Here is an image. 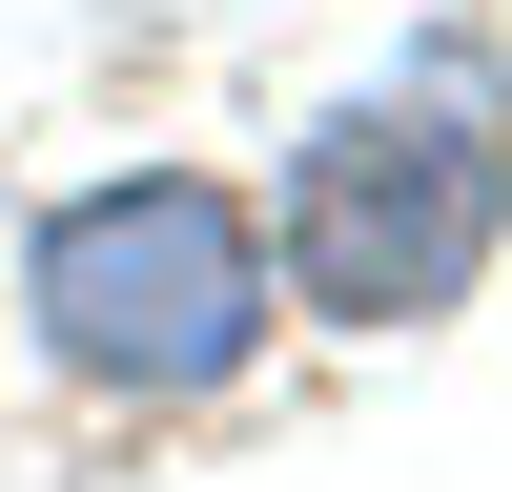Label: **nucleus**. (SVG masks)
<instances>
[{
	"instance_id": "1",
	"label": "nucleus",
	"mask_w": 512,
	"mask_h": 492,
	"mask_svg": "<svg viewBox=\"0 0 512 492\" xmlns=\"http://www.w3.org/2000/svg\"><path fill=\"white\" fill-rule=\"evenodd\" d=\"M267 246H287V308H328V328L472 308V267L512 246V41L410 21L349 103H308V144L267 185Z\"/></svg>"
},
{
	"instance_id": "2",
	"label": "nucleus",
	"mask_w": 512,
	"mask_h": 492,
	"mask_svg": "<svg viewBox=\"0 0 512 492\" xmlns=\"http://www.w3.org/2000/svg\"><path fill=\"white\" fill-rule=\"evenodd\" d=\"M287 328V246L226 164H103L21 226V349L103 410H226Z\"/></svg>"
}]
</instances>
